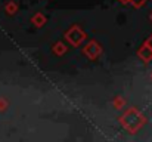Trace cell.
<instances>
[{
	"instance_id": "obj_4",
	"label": "cell",
	"mask_w": 152,
	"mask_h": 142,
	"mask_svg": "<svg viewBox=\"0 0 152 142\" xmlns=\"http://www.w3.org/2000/svg\"><path fill=\"white\" fill-rule=\"evenodd\" d=\"M151 19H152V15H151Z\"/></svg>"
},
{
	"instance_id": "obj_1",
	"label": "cell",
	"mask_w": 152,
	"mask_h": 142,
	"mask_svg": "<svg viewBox=\"0 0 152 142\" xmlns=\"http://www.w3.org/2000/svg\"><path fill=\"white\" fill-rule=\"evenodd\" d=\"M139 55H140V58L143 59V61H151L152 59V49L148 45H145V46L142 47V50L139 52Z\"/></svg>"
},
{
	"instance_id": "obj_3",
	"label": "cell",
	"mask_w": 152,
	"mask_h": 142,
	"mask_svg": "<svg viewBox=\"0 0 152 142\" xmlns=\"http://www.w3.org/2000/svg\"><path fill=\"white\" fill-rule=\"evenodd\" d=\"M146 45H148V46H149V47H151V49H152V36H151V37H149V39H148V42H146Z\"/></svg>"
},
{
	"instance_id": "obj_2",
	"label": "cell",
	"mask_w": 152,
	"mask_h": 142,
	"mask_svg": "<svg viewBox=\"0 0 152 142\" xmlns=\"http://www.w3.org/2000/svg\"><path fill=\"white\" fill-rule=\"evenodd\" d=\"M146 0H133V3H134V6H142L143 3H145Z\"/></svg>"
}]
</instances>
